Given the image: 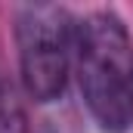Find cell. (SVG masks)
Instances as JSON below:
<instances>
[{"label": "cell", "mask_w": 133, "mask_h": 133, "mask_svg": "<svg viewBox=\"0 0 133 133\" xmlns=\"http://www.w3.org/2000/svg\"><path fill=\"white\" fill-rule=\"evenodd\" d=\"M74 71L93 121L105 133L133 124V43L111 9H93L74 25Z\"/></svg>", "instance_id": "cell-1"}, {"label": "cell", "mask_w": 133, "mask_h": 133, "mask_svg": "<svg viewBox=\"0 0 133 133\" xmlns=\"http://www.w3.org/2000/svg\"><path fill=\"white\" fill-rule=\"evenodd\" d=\"M16 46L22 87L34 105L65 96L74 53V19L59 3H22L16 9Z\"/></svg>", "instance_id": "cell-2"}, {"label": "cell", "mask_w": 133, "mask_h": 133, "mask_svg": "<svg viewBox=\"0 0 133 133\" xmlns=\"http://www.w3.org/2000/svg\"><path fill=\"white\" fill-rule=\"evenodd\" d=\"M25 133H84L77 108L62 96L46 105H34V111L25 118Z\"/></svg>", "instance_id": "cell-3"}, {"label": "cell", "mask_w": 133, "mask_h": 133, "mask_svg": "<svg viewBox=\"0 0 133 133\" xmlns=\"http://www.w3.org/2000/svg\"><path fill=\"white\" fill-rule=\"evenodd\" d=\"M25 118L28 115L22 111L12 81L0 68V133H25Z\"/></svg>", "instance_id": "cell-4"}]
</instances>
